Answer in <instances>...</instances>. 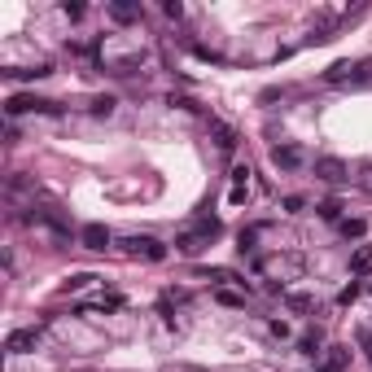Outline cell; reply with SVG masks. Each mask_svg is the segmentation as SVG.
<instances>
[{
	"label": "cell",
	"mask_w": 372,
	"mask_h": 372,
	"mask_svg": "<svg viewBox=\"0 0 372 372\" xmlns=\"http://www.w3.org/2000/svg\"><path fill=\"white\" fill-rule=\"evenodd\" d=\"M223 232V223L215 219V215H202L198 223H193V228L188 232H180V237H175V254H184V258H198L206 246H210V241H215Z\"/></svg>",
	"instance_id": "6da1fadb"
},
{
	"label": "cell",
	"mask_w": 372,
	"mask_h": 372,
	"mask_svg": "<svg viewBox=\"0 0 372 372\" xmlns=\"http://www.w3.org/2000/svg\"><path fill=\"white\" fill-rule=\"evenodd\" d=\"M119 250H123L127 258H144V263H163V258L171 254L158 237H123V241H119Z\"/></svg>",
	"instance_id": "7a4b0ae2"
},
{
	"label": "cell",
	"mask_w": 372,
	"mask_h": 372,
	"mask_svg": "<svg viewBox=\"0 0 372 372\" xmlns=\"http://www.w3.org/2000/svg\"><path fill=\"white\" fill-rule=\"evenodd\" d=\"M5 114L18 119V114H61L57 101H44V96H27V92H13L5 101Z\"/></svg>",
	"instance_id": "3957f363"
},
{
	"label": "cell",
	"mask_w": 372,
	"mask_h": 372,
	"mask_svg": "<svg viewBox=\"0 0 372 372\" xmlns=\"http://www.w3.org/2000/svg\"><path fill=\"white\" fill-rule=\"evenodd\" d=\"M271 167L276 171H302L306 167V149L294 140H285V144H271Z\"/></svg>",
	"instance_id": "277c9868"
},
{
	"label": "cell",
	"mask_w": 372,
	"mask_h": 372,
	"mask_svg": "<svg viewBox=\"0 0 372 372\" xmlns=\"http://www.w3.org/2000/svg\"><path fill=\"white\" fill-rule=\"evenodd\" d=\"M315 175H320L325 184H346V180H350V167H346L337 154H320V158H315Z\"/></svg>",
	"instance_id": "5b68a950"
},
{
	"label": "cell",
	"mask_w": 372,
	"mask_h": 372,
	"mask_svg": "<svg viewBox=\"0 0 372 372\" xmlns=\"http://www.w3.org/2000/svg\"><path fill=\"white\" fill-rule=\"evenodd\" d=\"M79 246H84V250H110L114 237H110L105 223H84V228H79Z\"/></svg>",
	"instance_id": "8992f818"
},
{
	"label": "cell",
	"mask_w": 372,
	"mask_h": 372,
	"mask_svg": "<svg viewBox=\"0 0 372 372\" xmlns=\"http://www.w3.org/2000/svg\"><path fill=\"white\" fill-rule=\"evenodd\" d=\"M36 342H40V329H13L5 337V350L9 355H27V350H36Z\"/></svg>",
	"instance_id": "52a82bcc"
},
{
	"label": "cell",
	"mask_w": 372,
	"mask_h": 372,
	"mask_svg": "<svg viewBox=\"0 0 372 372\" xmlns=\"http://www.w3.org/2000/svg\"><path fill=\"white\" fill-rule=\"evenodd\" d=\"M110 18H114L119 27H132V22H140V5H127V0H114V5H110Z\"/></svg>",
	"instance_id": "ba28073f"
},
{
	"label": "cell",
	"mask_w": 372,
	"mask_h": 372,
	"mask_svg": "<svg viewBox=\"0 0 372 372\" xmlns=\"http://www.w3.org/2000/svg\"><path fill=\"white\" fill-rule=\"evenodd\" d=\"M298 350H302V355H311V359H320V355H325V333H320V329L302 333V337H298Z\"/></svg>",
	"instance_id": "9c48e42d"
},
{
	"label": "cell",
	"mask_w": 372,
	"mask_h": 372,
	"mask_svg": "<svg viewBox=\"0 0 372 372\" xmlns=\"http://www.w3.org/2000/svg\"><path fill=\"white\" fill-rule=\"evenodd\" d=\"M350 276H372V246H359L350 254Z\"/></svg>",
	"instance_id": "30bf717a"
},
{
	"label": "cell",
	"mask_w": 372,
	"mask_h": 372,
	"mask_svg": "<svg viewBox=\"0 0 372 372\" xmlns=\"http://www.w3.org/2000/svg\"><path fill=\"white\" fill-rule=\"evenodd\" d=\"M210 132H215V144H219L223 154H232V149H237V132H232L228 123H210Z\"/></svg>",
	"instance_id": "8fae6325"
},
{
	"label": "cell",
	"mask_w": 372,
	"mask_h": 372,
	"mask_svg": "<svg viewBox=\"0 0 372 372\" xmlns=\"http://www.w3.org/2000/svg\"><path fill=\"white\" fill-rule=\"evenodd\" d=\"M285 302H289V311H298V315H306V311H315V298H311V294H289Z\"/></svg>",
	"instance_id": "7c38bea8"
},
{
	"label": "cell",
	"mask_w": 372,
	"mask_h": 372,
	"mask_svg": "<svg viewBox=\"0 0 372 372\" xmlns=\"http://www.w3.org/2000/svg\"><path fill=\"white\" fill-rule=\"evenodd\" d=\"M92 281H96V276H92V271H75V276L66 281V294H79V289H88Z\"/></svg>",
	"instance_id": "4fadbf2b"
},
{
	"label": "cell",
	"mask_w": 372,
	"mask_h": 372,
	"mask_svg": "<svg viewBox=\"0 0 372 372\" xmlns=\"http://www.w3.org/2000/svg\"><path fill=\"white\" fill-rule=\"evenodd\" d=\"M315 210H320V219H329V223L342 219V202H325V206H315Z\"/></svg>",
	"instance_id": "5bb4252c"
},
{
	"label": "cell",
	"mask_w": 372,
	"mask_h": 372,
	"mask_svg": "<svg viewBox=\"0 0 372 372\" xmlns=\"http://www.w3.org/2000/svg\"><path fill=\"white\" fill-rule=\"evenodd\" d=\"M215 302H223V306H246V298H241V294H232V289H219V294H215Z\"/></svg>",
	"instance_id": "9a60e30c"
},
{
	"label": "cell",
	"mask_w": 372,
	"mask_h": 372,
	"mask_svg": "<svg viewBox=\"0 0 372 372\" xmlns=\"http://www.w3.org/2000/svg\"><path fill=\"white\" fill-rule=\"evenodd\" d=\"M246 198H250V184L241 188V184H232V193H228V206H246Z\"/></svg>",
	"instance_id": "2e32d148"
},
{
	"label": "cell",
	"mask_w": 372,
	"mask_h": 372,
	"mask_svg": "<svg viewBox=\"0 0 372 372\" xmlns=\"http://www.w3.org/2000/svg\"><path fill=\"white\" fill-rule=\"evenodd\" d=\"M342 237H364V219H342Z\"/></svg>",
	"instance_id": "e0dca14e"
},
{
	"label": "cell",
	"mask_w": 372,
	"mask_h": 372,
	"mask_svg": "<svg viewBox=\"0 0 372 372\" xmlns=\"http://www.w3.org/2000/svg\"><path fill=\"white\" fill-rule=\"evenodd\" d=\"M110 110H114V96H96L92 101V114H110Z\"/></svg>",
	"instance_id": "ac0fdd59"
},
{
	"label": "cell",
	"mask_w": 372,
	"mask_h": 372,
	"mask_svg": "<svg viewBox=\"0 0 372 372\" xmlns=\"http://www.w3.org/2000/svg\"><path fill=\"white\" fill-rule=\"evenodd\" d=\"M355 298H359V285H355V281H350V285L342 289V294H337V302H342V306H350Z\"/></svg>",
	"instance_id": "d6986e66"
},
{
	"label": "cell",
	"mask_w": 372,
	"mask_h": 372,
	"mask_svg": "<svg viewBox=\"0 0 372 372\" xmlns=\"http://www.w3.org/2000/svg\"><path fill=\"white\" fill-rule=\"evenodd\" d=\"M61 13L75 22V18H84V5H79V0H66V5H61Z\"/></svg>",
	"instance_id": "ffe728a7"
},
{
	"label": "cell",
	"mask_w": 372,
	"mask_h": 372,
	"mask_svg": "<svg viewBox=\"0 0 372 372\" xmlns=\"http://www.w3.org/2000/svg\"><path fill=\"white\" fill-rule=\"evenodd\" d=\"M163 9H167V18H184V5H180V0H167Z\"/></svg>",
	"instance_id": "44dd1931"
},
{
	"label": "cell",
	"mask_w": 372,
	"mask_h": 372,
	"mask_svg": "<svg viewBox=\"0 0 372 372\" xmlns=\"http://www.w3.org/2000/svg\"><path fill=\"white\" fill-rule=\"evenodd\" d=\"M246 180H250V167H232V184L246 188Z\"/></svg>",
	"instance_id": "7402d4cb"
}]
</instances>
